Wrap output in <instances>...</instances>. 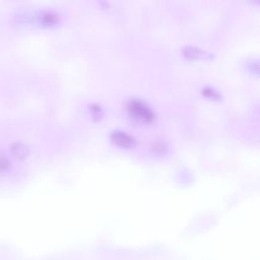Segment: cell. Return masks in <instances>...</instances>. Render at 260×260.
<instances>
[{"label":"cell","mask_w":260,"mask_h":260,"mask_svg":"<svg viewBox=\"0 0 260 260\" xmlns=\"http://www.w3.org/2000/svg\"><path fill=\"white\" fill-rule=\"evenodd\" d=\"M61 15L52 8H22L14 11L10 22L18 28L49 29L60 23Z\"/></svg>","instance_id":"cell-1"},{"label":"cell","mask_w":260,"mask_h":260,"mask_svg":"<svg viewBox=\"0 0 260 260\" xmlns=\"http://www.w3.org/2000/svg\"><path fill=\"white\" fill-rule=\"evenodd\" d=\"M126 112L134 120L144 123L151 124L155 120V114L150 106L141 99L132 98L129 99L125 104Z\"/></svg>","instance_id":"cell-2"},{"label":"cell","mask_w":260,"mask_h":260,"mask_svg":"<svg viewBox=\"0 0 260 260\" xmlns=\"http://www.w3.org/2000/svg\"><path fill=\"white\" fill-rule=\"evenodd\" d=\"M8 154L16 160H24L30 154V146L22 140L11 141L8 145Z\"/></svg>","instance_id":"cell-3"},{"label":"cell","mask_w":260,"mask_h":260,"mask_svg":"<svg viewBox=\"0 0 260 260\" xmlns=\"http://www.w3.org/2000/svg\"><path fill=\"white\" fill-rule=\"evenodd\" d=\"M110 140L113 144L121 148H132L136 145L135 137L124 131L112 132L110 135Z\"/></svg>","instance_id":"cell-4"},{"label":"cell","mask_w":260,"mask_h":260,"mask_svg":"<svg viewBox=\"0 0 260 260\" xmlns=\"http://www.w3.org/2000/svg\"><path fill=\"white\" fill-rule=\"evenodd\" d=\"M182 54L191 60H198V59H206V58H210L211 55L206 52L203 51L200 48L197 47H193V46H188L182 49Z\"/></svg>","instance_id":"cell-5"},{"label":"cell","mask_w":260,"mask_h":260,"mask_svg":"<svg viewBox=\"0 0 260 260\" xmlns=\"http://www.w3.org/2000/svg\"><path fill=\"white\" fill-rule=\"evenodd\" d=\"M13 168L11 156L7 151L0 149V175L8 174Z\"/></svg>","instance_id":"cell-6"},{"label":"cell","mask_w":260,"mask_h":260,"mask_svg":"<svg viewBox=\"0 0 260 260\" xmlns=\"http://www.w3.org/2000/svg\"><path fill=\"white\" fill-rule=\"evenodd\" d=\"M168 149H169V144L164 139L153 140L152 143L150 144V150L153 153L164 154V153H166L168 151Z\"/></svg>","instance_id":"cell-7"},{"label":"cell","mask_w":260,"mask_h":260,"mask_svg":"<svg viewBox=\"0 0 260 260\" xmlns=\"http://www.w3.org/2000/svg\"><path fill=\"white\" fill-rule=\"evenodd\" d=\"M90 116L94 122H99L104 117V111L100 104H91L88 108Z\"/></svg>","instance_id":"cell-8"},{"label":"cell","mask_w":260,"mask_h":260,"mask_svg":"<svg viewBox=\"0 0 260 260\" xmlns=\"http://www.w3.org/2000/svg\"><path fill=\"white\" fill-rule=\"evenodd\" d=\"M202 94L204 96H206L207 99H210L213 101H219L221 99L219 92L216 91V89H214L212 87H208V86L202 88Z\"/></svg>","instance_id":"cell-9"}]
</instances>
